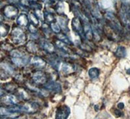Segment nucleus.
Here are the masks:
<instances>
[{
	"label": "nucleus",
	"instance_id": "f257e3e1",
	"mask_svg": "<svg viewBox=\"0 0 130 119\" xmlns=\"http://www.w3.org/2000/svg\"><path fill=\"white\" fill-rule=\"evenodd\" d=\"M10 54L12 56V62L15 65L20 66V65H24L27 63V58L18 51H16V50L12 51Z\"/></svg>",
	"mask_w": 130,
	"mask_h": 119
},
{
	"label": "nucleus",
	"instance_id": "f03ea898",
	"mask_svg": "<svg viewBox=\"0 0 130 119\" xmlns=\"http://www.w3.org/2000/svg\"><path fill=\"white\" fill-rule=\"evenodd\" d=\"M70 113V109L67 106H62L57 109L55 119H67Z\"/></svg>",
	"mask_w": 130,
	"mask_h": 119
},
{
	"label": "nucleus",
	"instance_id": "7ed1b4c3",
	"mask_svg": "<svg viewBox=\"0 0 130 119\" xmlns=\"http://www.w3.org/2000/svg\"><path fill=\"white\" fill-rule=\"evenodd\" d=\"M12 37H13V41L16 44H21L24 42L25 40V35L22 31L18 28H15L12 31Z\"/></svg>",
	"mask_w": 130,
	"mask_h": 119
},
{
	"label": "nucleus",
	"instance_id": "20e7f679",
	"mask_svg": "<svg viewBox=\"0 0 130 119\" xmlns=\"http://www.w3.org/2000/svg\"><path fill=\"white\" fill-rule=\"evenodd\" d=\"M39 109V106L36 103L27 102L22 106V111L26 113H35Z\"/></svg>",
	"mask_w": 130,
	"mask_h": 119
},
{
	"label": "nucleus",
	"instance_id": "39448f33",
	"mask_svg": "<svg viewBox=\"0 0 130 119\" xmlns=\"http://www.w3.org/2000/svg\"><path fill=\"white\" fill-rule=\"evenodd\" d=\"M4 14L8 18H12L17 13V10L15 7L12 6H7L5 7L3 10Z\"/></svg>",
	"mask_w": 130,
	"mask_h": 119
},
{
	"label": "nucleus",
	"instance_id": "423d86ee",
	"mask_svg": "<svg viewBox=\"0 0 130 119\" xmlns=\"http://www.w3.org/2000/svg\"><path fill=\"white\" fill-rule=\"evenodd\" d=\"M33 79L35 81L38 83H44L46 81V76L42 72H37L33 76Z\"/></svg>",
	"mask_w": 130,
	"mask_h": 119
},
{
	"label": "nucleus",
	"instance_id": "0eeeda50",
	"mask_svg": "<svg viewBox=\"0 0 130 119\" xmlns=\"http://www.w3.org/2000/svg\"><path fill=\"white\" fill-rule=\"evenodd\" d=\"M3 101L4 103L9 105H16L18 103V99L15 96L10 94L5 96L3 98Z\"/></svg>",
	"mask_w": 130,
	"mask_h": 119
},
{
	"label": "nucleus",
	"instance_id": "6e6552de",
	"mask_svg": "<svg viewBox=\"0 0 130 119\" xmlns=\"http://www.w3.org/2000/svg\"><path fill=\"white\" fill-rule=\"evenodd\" d=\"M46 87L48 89L55 91L57 92H60V91H61V86L56 83H50L46 85Z\"/></svg>",
	"mask_w": 130,
	"mask_h": 119
},
{
	"label": "nucleus",
	"instance_id": "1a4fd4ad",
	"mask_svg": "<svg viewBox=\"0 0 130 119\" xmlns=\"http://www.w3.org/2000/svg\"><path fill=\"white\" fill-rule=\"evenodd\" d=\"M100 74V70L97 68H92L89 70V75L90 78L92 79H94L98 77Z\"/></svg>",
	"mask_w": 130,
	"mask_h": 119
},
{
	"label": "nucleus",
	"instance_id": "9d476101",
	"mask_svg": "<svg viewBox=\"0 0 130 119\" xmlns=\"http://www.w3.org/2000/svg\"><path fill=\"white\" fill-rule=\"evenodd\" d=\"M115 55L118 57H124L126 55V48L122 46H119L116 51Z\"/></svg>",
	"mask_w": 130,
	"mask_h": 119
},
{
	"label": "nucleus",
	"instance_id": "9b49d317",
	"mask_svg": "<svg viewBox=\"0 0 130 119\" xmlns=\"http://www.w3.org/2000/svg\"><path fill=\"white\" fill-rule=\"evenodd\" d=\"M32 63L33 64H35V65H36V66H44L46 65L45 61H44L41 58L38 57H35L32 59Z\"/></svg>",
	"mask_w": 130,
	"mask_h": 119
},
{
	"label": "nucleus",
	"instance_id": "f8f14e48",
	"mask_svg": "<svg viewBox=\"0 0 130 119\" xmlns=\"http://www.w3.org/2000/svg\"><path fill=\"white\" fill-rule=\"evenodd\" d=\"M9 27L4 24H0V36L5 37L9 32Z\"/></svg>",
	"mask_w": 130,
	"mask_h": 119
},
{
	"label": "nucleus",
	"instance_id": "ddd939ff",
	"mask_svg": "<svg viewBox=\"0 0 130 119\" xmlns=\"http://www.w3.org/2000/svg\"><path fill=\"white\" fill-rule=\"evenodd\" d=\"M41 44L42 46H43V48H44L45 50H47V51H48V52H53V51L54 48H53V46L51 44V43L48 42L47 41H42Z\"/></svg>",
	"mask_w": 130,
	"mask_h": 119
},
{
	"label": "nucleus",
	"instance_id": "4468645a",
	"mask_svg": "<svg viewBox=\"0 0 130 119\" xmlns=\"http://www.w3.org/2000/svg\"><path fill=\"white\" fill-rule=\"evenodd\" d=\"M72 70V68L68 64H63L62 66V71L63 72H64L65 73H68L71 72V71Z\"/></svg>",
	"mask_w": 130,
	"mask_h": 119
},
{
	"label": "nucleus",
	"instance_id": "2eb2a0df",
	"mask_svg": "<svg viewBox=\"0 0 130 119\" xmlns=\"http://www.w3.org/2000/svg\"><path fill=\"white\" fill-rule=\"evenodd\" d=\"M27 48H28L29 51H31V52H35V45L32 42H30L28 43Z\"/></svg>",
	"mask_w": 130,
	"mask_h": 119
},
{
	"label": "nucleus",
	"instance_id": "dca6fc26",
	"mask_svg": "<svg viewBox=\"0 0 130 119\" xmlns=\"http://www.w3.org/2000/svg\"><path fill=\"white\" fill-rule=\"evenodd\" d=\"M60 40H62V42H64V43H66V44H70V40L68 38L62 35L60 37Z\"/></svg>",
	"mask_w": 130,
	"mask_h": 119
},
{
	"label": "nucleus",
	"instance_id": "f3484780",
	"mask_svg": "<svg viewBox=\"0 0 130 119\" xmlns=\"http://www.w3.org/2000/svg\"><path fill=\"white\" fill-rule=\"evenodd\" d=\"M52 28L53 29V31H55V32H56V33H59V31H60L59 27H58L57 25H55V26H53V25L52 24Z\"/></svg>",
	"mask_w": 130,
	"mask_h": 119
},
{
	"label": "nucleus",
	"instance_id": "a211bd4d",
	"mask_svg": "<svg viewBox=\"0 0 130 119\" xmlns=\"http://www.w3.org/2000/svg\"><path fill=\"white\" fill-rule=\"evenodd\" d=\"M115 114L117 116H122V113L118 110H115Z\"/></svg>",
	"mask_w": 130,
	"mask_h": 119
},
{
	"label": "nucleus",
	"instance_id": "6ab92c4d",
	"mask_svg": "<svg viewBox=\"0 0 130 119\" xmlns=\"http://www.w3.org/2000/svg\"><path fill=\"white\" fill-rule=\"evenodd\" d=\"M3 94H4V91H3V90L0 87V96H3Z\"/></svg>",
	"mask_w": 130,
	"mask_h": 119
},
{
	"label": "nucleus",
	"instance_id": "aec40b11",
	"mask_svg": "<svg viewBox=\"0 0 130 119\" xmlns=\"http://www.w3.org/2000/svg\"><path fill=\"white\" fill-rule=\"evenodd\" d=\"M118 106L119 108H120V109H122L123 107H124V104H123L122 103H120L118 105Z\"/></svg>",
	"mask_w": 130,
	"mask_h": 119
},
{
	"label": "nucleus",
	"instance_id": "412c9836",
	"mask_svg": "<svg viewBox=\"0 0 130 119\" xmlns=\"http://www.w3.org/2000/svg\"><path fill=\"white\" fill-rule=\"evenodd\" d=\"M3 20V16H2V14H0V22Z\"/></svg>",
	"mask_w": 130,
	"mask_h": 119
},
{
	"label": "nucleus",
	"instance_id": "4be33fe9",
	"mask_svg": "<svg viewBox=\"0 0 130 119\" xmlns=\"http://www.w3.org/2000/svg\"><path fill=\"white\" fill-rule=\"evenodd\" d=\"M127 73L130 75V68H129V69L127 70Z\"/></svg>",
	"mask_w": 130,
	"mask_h": 119
},
{
	"label": "nucleus",
	"instance_id": "5701e85b",
	"mask_svg": "<svg viewBox=\"0 0 130 119\" xmlns=\"http://www.w3.org/2000/svg\"><path fill=\"white\" fill-rule=\"evenodd\" d=\"M0 119H9V118H1L0 117Z\"/></svg>",
	"mask_w": 130,
	"mask_h": 119
},
{
	"label": "nucleus",
	"instance_id": "b1692460",
	"mask_svg": "<svg viewBox=\"0 0 130 119\" xmlns=\"http://www.w3.org/2000/svg\"><path fill=\"white\" fill-rule=\"evenodd\" d=\"M0 115H1V114H0Z\"/></svg>",
	"mask_w": 130,
	"mask_h": 119
}]
</instances>
